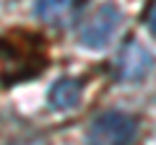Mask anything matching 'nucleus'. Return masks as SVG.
<instances>
[{"label": "nucleus", "instance_id": "obj_1", "mask_svg": "<svg viewBox=\"0 0 156 145\" xmlns=\"http://www.w3.org/2000/svg\"><path fill=\"white\" fill-rule=\"evenodd\" d=\"M44 42L29 31L0 36V88L16 86L44 70Z\"/></svg>", "mask_w": 156, "mask_h": 145}, {"label": "nucleus", "instance_id": "obj_5", "mask_svg": "<svg viewBox=\"0 0 156 145\" xmlns=\"http://www.w3.org/2000/svg\"><path fill=\"white\" fill-rule=\"evenodd\" d=\"M78 11H81V0H37V8H34L39 21L55 29L70 26Z\"/></svg>", "mask_w": 156, "mask_h": 145}, {"label": "nucleus", "instance_id": "obj_3", "mask_svg": "<svg viewBox=\"0 0 156 145\" xmlns=\"http://www.w3.org/2000/svg\"><path fill=\"white\" fill-rule=\"evenodd\" d=\"M120 18H122V13H120V8L115 3L96 5L94 11H89L81 18V23H78V42L83 47H89V49L107 47L112 42V36H115L117 26H120Z\"/></svg>", "mask_w": 156, "mask_h": 145}, {"label": "nucleus", "instance_id": "obj_2", "mask_svg": "<svg viewBox=\"0 0 156 145\" xmlns=\"http://www.w3.org/2000/svg\"><path fill=\"white\" fill-rule=\"evenodd\" d=\"M138 135V119L128 112L109 109L91 119L86 130V143L89 145H133Z\"/></svg>", "mask_w": 156, "mask_h": 145}, {"label": "nucleus", "instance_id": "obj_7", "mask_svg": "<svg viewBox=\"0 0 156 145\" xmlns=\"http://www.w3.org/2000/svg\"><path fill=\"white\" fill-rule=\"evenodd\" d=\"M148 31L154 34V0H148Z\"/></svg>", "mask_w": 156, "mask_h": 145}, {"label": "nucleus", "instance_id": "obj_4", "mask_svg": "<svg viewBox=\"0 0 156 145\" xmlns=\"http://www.w3.org/2000/svg\"><path fill=\"white\" fill-rule=\"evenodd\" d=\"M151 70V55L138 39H128L117 55V78L125 83H138Z\"/></svg>", "mask_w": 156, "mask_h": 145}, {"label": "nucleus", "instance_id": "obj_6", "mask_svg": "<svg viewBox=\"0 0 156 145\" xmlns=\"http://www.w3.org/2000/svg\"><path fill=\"white\" fill-rule=\"evenodd\" d=\"M52 109L62 112V109H73V106L81 101V80L78 78H60L52 83L50 93H47Z\"/></svg>", "mask_w": 156, "mask_h": 145}]
</instances>
